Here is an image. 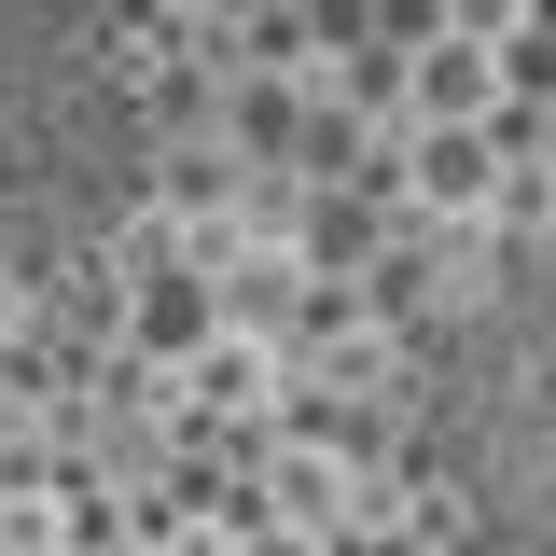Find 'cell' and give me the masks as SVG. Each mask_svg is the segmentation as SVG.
<instances>
[]
</instances>
